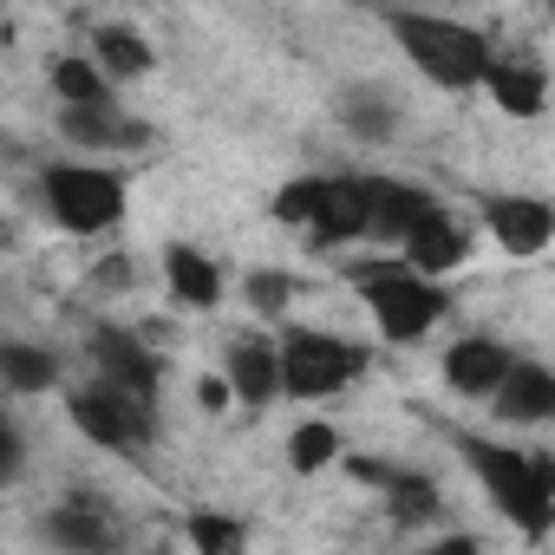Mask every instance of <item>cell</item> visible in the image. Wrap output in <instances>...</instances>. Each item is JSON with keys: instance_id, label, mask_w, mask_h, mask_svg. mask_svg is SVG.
<instances>
[{"instance_id": "7a4b0ae2", "label": "cell", "mask_w": 555, "mask_h": 555, "mask_svg": "<svg viewBox=\"0 0 555 555\" xmlns=\"http://www.w3.org/2000/svg\"><path fill=\"white\" fill-rule=\"evenodd\" d=\"M386 34L399 40V53L438 86V92H477L483 66L496 60V47L464 27V21H444V14H386Z\"/></svg>"}, {"instance_id": "4316f807", "label": "cell", "mask_w": 555, "mask_h": 555, "mask_svg": "<svg viewBox=\"0 0 555 555\" xmlns=\"http://www.w3.org/2000/svg\"><path fill=\"white\" fill-rule=\"evenodd\" d=\"M327 209V177H295L268 196V216L282 229H314V216Z\"/></svg>"}, {"instance_id": "ffe728a7", "label": "cell", "mask_w": 555, "mask_h": 555, "mask_svg": "<svg viewBox=\"0 0 555 555\" xmlns=\"http://www.w3.org/2000/svg\"><path fill=\"white\" fill-rule=\"evenodd\" d=\"M379 496H386V516H392L399 529H431V522H444V490H438V477L418 470V464H405L399 483L379 490Z\"/></svg>"}, {"instance_id": "2e32d148", "label": "cell", "mask_w": 555, "mask_h": 555, "mask_svg": "<svg viewBox=\"0 0 555 555\" xmlns=\"http://www.w3.org/2000/svg\"><path fill=\"white\" fill-rule=\"evenodd\" d=\"M477 92H490L503 118H542V105H548V73L529 66V60H503V53H496V60L483 66V79H477Z\"/></svg>"}, {"instance_id": "30bf717a", "label": "cell", "mask_w": 555, "mask_h": 555, "mask_svg": "<svg viewBox=\"0 0 555 555\" xmlns=\"http://www.w3.org/2000/svg\"><path fill=\"white\" fill-rule=\"evenodd\" d=\"M483 229L496 235V248H503V255L529 261V255H542V248L555 242V209H548V196L503 190V196H490V203H483Z\"/></svg>"}, {"instance_id": "5bb4252c", "label": "cell", "mask_w": 555, "mask_h": 555, "mask_svg": "<svg viewBox=\"0 0 555 555\" xmlns=\"http://www.w3.org/2000/svg\"><path fill=\"white\" fill-rule=\"evenodd\" d=\"M483 405H490L496 425H522V431H529V425H548V418H555V373H548L542 360H522V353H516V366L503 373V386H496Z\"/></svg>"}, {"instance_id": "ac0fdd59", "label": "cell", "mask_w": 555, "mask_h": 555, "mask_svg": "<svg viewBox=\"0 0 555 555\" xmlns=\"http://www.w3.org/2000/svg\"><path fill=\"white\" fill-rule=\"evenodd\" d=\"M86 60L112 79V86H125V79H144L151 66H157V53H151V40L138 34V27H125V21H105V27H92V47H86Z\"/></svg>"}, {"instance_id": "d6986e66", "label": "cell", "mask_w": 555, "mask_h": 555, "mask_svg": "<svg viewBox=\"0 0 555 555\" xmlns=\"http://www.w3.org/2000/svg\"><path fill=\"white\" fill-rule=\"evenodd\" d=\"M366 235V196H360V177H327V209L314 216L308 242L314 248H347Z\"/></svg>"}, {"instance_id": "f1b7e54d", "label": "cell", "mask_w": 555, "mask_h": 555, "mask_svg": "<svg viewBox=\"0 0 555 555\" xmlns=\"http://www.w3.org/2000/svg\"><path fill=\"white\" fill-rule=\"evenodd\" d=\"M418 555H483V542L470 535V529H444L431 548H418Z\"/></svg>"}, {"instance_id": "83f0119b", "label": "cell", "mask_w": 555, "mask_h": 555, "mask_svg": "<svg viewBox=\"0 0 555 555\" xmlns=\"http://www.w3.org/2000/svg\"><path fill=\"white\" fill-rule=\"evenodd\" d=\"M21 470H27V438H21V425L8 412H0V490L21 483Z\"/></svg>"}, {"instance_id": "4dcf8cb0", "label": "cell", "mask_w": 555, "mask_h": 555, "mask_svg": "<svg viewBox=\"0 0 555 555\" xmlns=\"http://www.w3.org/2000/svg\"><path fill=\"white\" fill-rule=\"evenodd\" d=\"M125 261H131V255H112V261L99 268V288H125V282H131V268H125Z\"/></svg>"}, {"instance_id": "277c9868", "label": "cell", "mask_w": 555, "mask_h": 555, "mask_svg": "<svg viewBox=\"0 0 555 555\" xmlns=\"http://www.w3.org/2000/svg\"><path fill=\"white\" fill-rule=\"evenodd\" d=\"M274 360H282V399H334L353 379H366L373 347L347 340V334H321V327H282L274 340Z\"/></svg>"}, {"instance_id": "484cf974", "label": "cell", "mask_w": 555, "mask_h": 555, "mask_svg": "<svg viewBox=\"0 0 555 555\" xmlns=\"http://www.w3.org/2000/svg\"><path fill=\"white\" fill-rule=\"evenodd\" d=\"M183 535H190L196 555H248V522L229 516V509H190Z\"/></svg>"}, {"instance_id": "52a82bcc", "label": "cell", "mask_w": 555, "mask_h": 555, "mask_svg": "<svg viewBox=\"0 0 555 555\" xmlns=\"http://www.w3.org/2000/svg\"><path fill=\"white\" fill-rule=\"evenodd\" d=\"M92 353V379L138 399V405H157V386H164V360L151 353V340H138V327H92L86 340Z\"/></svg>"}, {"instance_id": "9a60e30c", "label": "cell", "mask_w": 555, "mask_h": 555, "mask_svg": "<svg viewBox=\"0 0 555 555\" xmlns=\"http://www.w3.org/2000/svg\"><path fill=\"white\" fill-rule=\"evenodd\" d=\"M40 535H47L60 555H112V548H118L112 516H105L99 503H86V496H73V503L47 509V516H40Z\"/></svg>"}, {"instance_id": "7402d4cb", "label": "cell", "mask_w": 555, "mask_h": 555, "mask_svg": "<svg viewBox=\"0 0 555 555\" xmlns=\"http://www.w3.org/2000/svg\"><path fill=\"white\" fill-rule=\"evenodd\" d=\"M334 112H340V125H347L360 144H392V138H399V105H392L379 86H347V92L334 99Z\"/></svg>"}, {"instance_id": "ba28073f", "label": "cell", "mask_w": 555, "mask_h": 555, "mask_svg": "<svg viewBox=\"0 0 555 555\" xmlns=\"http://www.w3.org/2000/svg\"><path fill=\"white\" fill-rule=\"evenodd\" d=\"M360 196H366V235L373 242H386V248H399L412 229H425L444 203L425 190V183H412V177H360Z\"/></svg>"}, {"instance_id": "44dd1931", "label": "cell", "mask_w": 555, "mask_h": 555, "mask_svg": "<svg viewBox=\"0 0 555 555\" xmlns=\"http://www.w3.org/2000/svg\"><path fill=\"white\" fill-rule=\"evenodd\" d=\"M47 86H53V99H60V105H73V112L118 105V86H112L86 53H60V60H53V73H47Z\"/></svg>"}, {"instance_id": "cb8c5ba5", "label": "cell", "mask_w": 555, "mask_h": 555, "mask_svg": "<svg viewBox=\"0 0 555 555\" xmlns=\"http://www.w3.org/2000/svg\"><path fill=\"white\" fill-rule=\"evenodd\" d=\"M242 301H248V314H261V321H288L295 301H301V274H295V268H248V274H242Z\"/></svg>"}, {"instance_id": "8992f818", "label": "cell", "mask_w": 555, "mask_h": 555, "mask_svg": "<svg viewBox=\"0 0 555 555\" xmlns=\"http://www.w3.org/2000/svg\"><path fill=\"white\" fill-rule=\"evenodd\" d=\"M66 418L86 444H99L112 457H151V444H157V405H138V399H125L99 379L66 392Z\"/></svg>"}, {"instance_id": "3957f363", "label": "cell", "mask_w": 555, "mask_h": 555, "mask_svg": "<svg viewBox=\"0 0 555 555\" xmlns=\"http://www.w3.org/2000/svg\"><path fill=\"white\" fill-rule=\"evenodd\" d=\"M347 282L360 288V301H366V314H373L386 347H412L451 314V288L418 282V274H405L399 261H353Z\"/></svg>"}, {"instance_id": "603a6c76", "label": "cell", "mask_w": 555, "mask_h": 555, "mask_svg": "<svg viewBox=\"0 0 555 555\" xmlns=\"http://www.w3.org/2000/svg\"><path fill=\"white\" fill-rule=\"evenodd\" d=\"M66 379L60 353L53 347H34V340H0V386L8 392H53Z\"/></svg>"}, {"instance_id": "4fadbf2b", "label": "cell", "mask_w": 555, "mask_h": 555, "mask_svg": "<svg viewBox=\"0 0 555 555\" xmlns=\"http://www.w3.org/2000/svg\"><path fill=\"white\" fill-rule=\"evenodd\" d=\"M60 138L73 144V151H86V157H112V151H144L151 144V125L144 118H131L125 105H99V112H73V105H60Z\"/></svg>"}, {"instance_id": "e0dca14e", "label": "cell", "mask_w": 555, "mask_h": 555, "mask_svg": "<svg viewBox=\"0 0 555 555\" xmlns=\"http://www.w3.org/2000/svg\"><path fill=\"white\" fill-rule=\"evenodd\" d=\"M164 288H170V301H183V308H222V268L203 255V248H190V242H164Z\"/></svg>"}, {"instance_id": "7c38bea8", "label": "cell", "mask_w": 555, "mask_h": 555, "mask_svg": "<svg viewBox=\"0 0 555 555\" xmlns=\"http://www.w3.org/2000/svg\"><path fill=\"white\" fill-rule=\"evenodd\" d=\"M470 261V229L464 222H451V209H438L425 229H412L405 242H399V268L405 274H418V282H451V274Z\"/></svg>"}, {"instance_id": "f546056e", "label": "cell", "mask_w": 555, "mask_h": 555, "mask_svg": "<svg viewBox=\"0 0 555 555\" xmlns=\"http://www.w3.org/2000/svg\"><path fill=\"white\" fill-rule=\"evenodd\" d=\"M196 399H203V412H229V386L209 373V379H196Z\"/></svg>"}, {"instance_id": "9c48e42d", "label": "cell", "mask_w": 555, "mask_h": 555, "mask_svg": "<svg viewBox=\"0 0 555 555\" xmlns=\"http://www.w3.org/2000/svg\"><path fill=\"white\" fill-rule=\"evenodd\" d=\"M216 379L229 386V405H242V412H268L274 399H282V360H274V340H261V334L229 340Z\"/></svg>"}, {"instance_id": "6da1fadb", "label": "cell", "mask_w": 555, "mask_h": 555, "mask_svg": "<svg viewBox=\"0 0 555 555\" xmlns=\"http://www.w3.org/2000/svg\"><path fill=\"white\" fill-rule=\"evenodd\" d=\"M451 451L464 457V470L477 477V490L522 529V542H542L555 522V457L548 451H516L503 438L483 431H444Z\"/></svg>"}, {"instance_id": "8fae6325", "label": "cell", "mask_w": 555, "mask_h": 555, "mask_svg": "<svg viewBox=\"0 0 555 555\" xmlns=\"http://www.w3.org/2000/svg\"><path fill=\"white\" fill-rule=\"evenodd\" d=\"M509 366H516V347H503V340H490V334H464V340L444 347L438 379H444L457 399H490Z\"/></svg>"}, {"instance_id": "d4e9b609", "label": "cell", "mask_w": 555, "mask_h": 555, "mask_svg": "<svg viewBox=\"0 0 555 555\" xmlns=\"http://www.w3.org/2000/svg\"><path fill=\"white\" fill-rule=\"evenodd\" d=\"M340 431L327 425V418H308V425H295L288 431V470L295 477H321V470H334L340 464Z\"/></svg>"}, {"instance_id": "5b68a950", "label": "cell", "mask_w": 555, "mask_h": 555, "mask_svg": "<svg viewBox=\"0 0 555 555\" xmlns=\"http://www.w3.org/2000/svg\"><path fill=\"white\" fill-rule=\"evenodd\" d=\"M40 203L53 216V229L66 235H105L125 222L131 183L112 164H47L40 170Z\"/></svg>"}]
</instances>
